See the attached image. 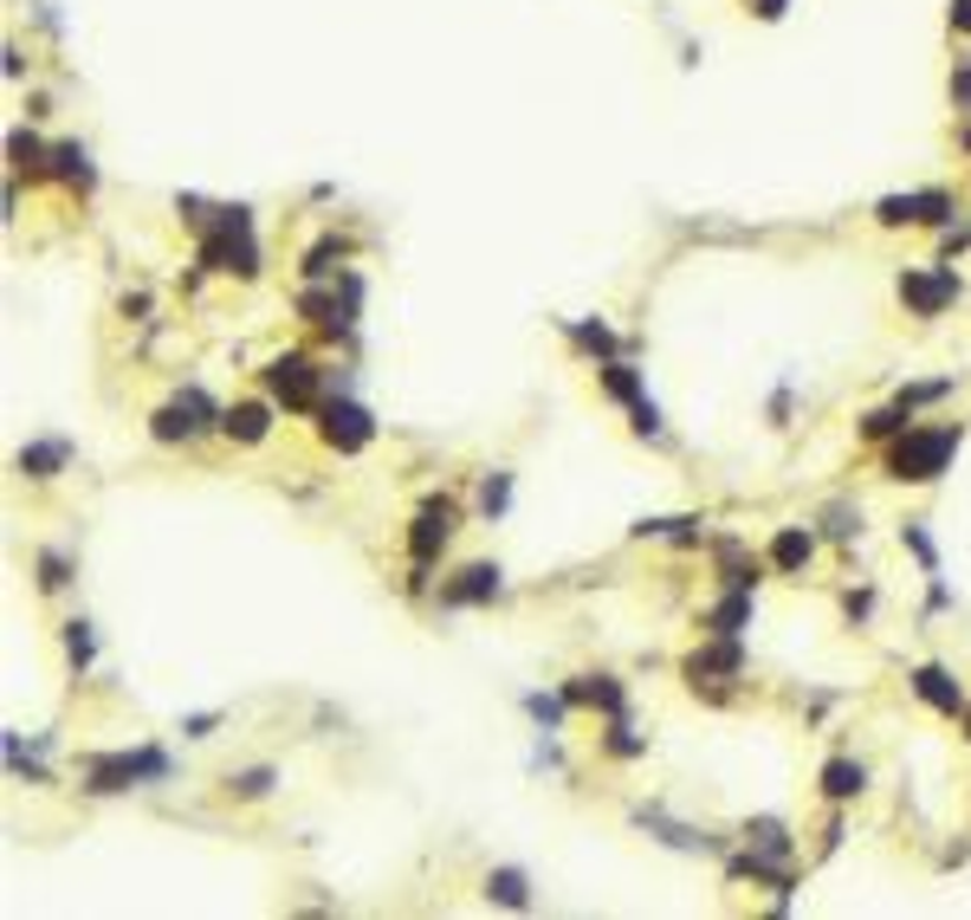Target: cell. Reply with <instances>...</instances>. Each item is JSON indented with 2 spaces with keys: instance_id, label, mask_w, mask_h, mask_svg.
<instances>
[{
  "instance_id": "cell-19",
  "label": "cell",
  "mask_w": 971,
  "mask_h": 920,
  "mask_svg": "<svg viewBox=\"0 0 971 920\" xmlns=\"http://www.w3.org/2000/svg\"><path fill=\"white\" fill-rule=\"evenodd\" d=\"M485 901H499V908H531V888H524L519 869H492V876H485Z\"/></svg>"
},
{
  "instance_id": "cell-32",
  "label": "cell",
  "mask_w": 971,
  "mask_h": 920,
  "mask_svg": "<svg viewBox=\"0 0 971 920\" xmlns=\"http://www.w3.org/2000/svg\"><path fill=\"white\" fill-rule=\"evenodd\" d=\"M784 7H790V0H751V13H758V20H784Z\"/></svg>"
},
{
  "instance_id": "cell-21",
  "label": "cell",
  "mask_w": 971,
  "mask_h": 920,
  "mask_svg": "<svg viewBox=\"0 0 971 920\" xmlns=\"http://www.w3.org/2000/svg\"><path fill=\"white\" fill-rule=\"evenodd\" d=\"M907 422H913V409H907V402H894V409H874V416L861 422V434H868V441H888V434H900Z\"/></svg>"
},
{
  "instance_id": "cell-5",
  "label": "cell",
  "mask_w": 971,
  "mask_h": 920,
  "mask_svg": "<svg viewBox=\"0 0 971 920\" xmlns=\"http://www.w3.org/2000/svg\"><path fill=\"white\" fill-rule=\"evenodd\" d=\"M208 428H221V409L208 402V389H182L176 402H162V409L150 416L156 441H194V434H208Z\"/></svg>"
},
{
  "instance_id": "cell-13",
  "label": "cell",
  "mask_w": 971,
  "mask_h": 920,
  "mask_svg": "<svg viewBox=\"0 0 971 920\" xmlns=\"http://www.w3.org/2000/svg\"><path fill=\"white\" fill-rule=\"evenodd\" d=\"M913 693H920L927 707H939V713H952V720L965 713V688H959L945 668H913Z\"/></svg>"
},
{
  "instance_id": "cell-3",
  "label": "cell",
  "mask_w": 971,
  "mask_h": 920,
  "mask_svg": "<svg viewBox=\"0 0 971 920\" xmlns=\"http://www.w3.org/2000/svg\"><path fill=\"white\" fill-rule=\"evenodd\" d=\"M266 396L279 402V409H318V389H324V370L304 357V350H286V357H272L266 363Z\"/></svg>"
},
{
  "instance_id": "cell-17",
  "label": "cell",
  "mask_w": 971,
  "mask_h": 920,
  "mask_svg": "<svg viewBox=\"0 0 971 920\" xmlns=\"http://www.w3.org/2000/svg\"><path fill=\"white\" fill-rule=\"evenodd\" d=\"M52 176H59V182H72V189H91V182H98L91 150H84V143H59V150H52Z\"/></svg>"
},
{
  "instance_id": "cell-30",
  "label": "cell",
  "mask_w": 971,
  "mask_h": 920,
  "mask_svg": "<svg viewBox=\"0 0 971 920\" xmlns=\"http://www.w3.org/2000/svg\"><path fill=\"white\" fill-rule=\"evenodd\" d=\"M39 583H46V590H59V583H66V558H59V551H46V558H39Z\"/></svg>"
},
{
  "instance_id": "cell-29",
  "label": "cell",
  "mask_w": 971,
  "mask_h": 920,
  "mask_svg": "<svg viewBox=\"0 0 971 920\" xmlns=\"http://www.w3.org/2000/svg\"><path fill=\"white\" fill-rule=\"evenodd\" d=\"M952 104L971 117V59H959V72H952Z\"/></svg>"
},
{
  "instance_id": "cell-6",
  "label": "cell",
  "mask_w": 971,
  "mask_h": 920,
  "mask_svg": "<svg viewBox=\"0 0 971 920\" xmlns=\"http://www.w3.org/2000/svg\"><path fill=\"white\" fill-rule=\"evenodd\" d=\"M137 778H169V752L162 746H137V752L91 759V791H130Z\"/></svg>"
},
{
  "instance_id": "cell-35",
  "label": "cell",
  "mask_w": 971,
  "mask_h": 920,
  "mask_svg": "<svg viewBox=\"0 0 971 920\" xmlns=\"http://www.w3.org/2000/svg\"><path fill=\"white\" fill-rule=\"evenodd\" d=\"M965 720H971V707H965Z\"/></svg>"
},
{
  "instance_id": "cell-11",
  "label": "cell",
  "mask_w": 971,
  "mask_h": 920,
  "mask_svg": "<svg viewBox=\"0 0 971 920\" xmlns=\"http://www.w3.org/2000/svg\"><path fill=\"white\" fill-rule=\"evenodd\" d=\"M563 693H570V707H597L602 720H622L629 713V693H622L615 674H577Z\"/></svg>"
},
{
  "instance_id": "cell-27",
  "label": "cell",
  "mask_w": 971,
  "mask_h": 920,
  "mask_svg": "<svg viewBox=\"0 0 971 920\" xmlns=\"http://www.w3.org/2000/svg\"><path fill=\"white\" fill-rule=\"evenodd\" d=\"M66 654L78 668H91V622H66Z\"/></svg>"
},
{
  "instance_id": "cell-8",
  "label": "cell",
  "mask_w": 971,
  "mask_h": 920,
  "mask_svg": "<svg viewBox=\"0 0 971 920\" xmlns=\"http://www.w3.org/2000/svg\"><path fill=\"white\" fill-rule=\"evenodd\" d=\"M965 286H959V272H945V267H933V272H900V299L920 311V318H939V311L952 306Z\"/></svg>"
},
{
  "instance_id": "cell-33",
  "label": "cell",
  "mask_w": 971,
  "mask_h": 920,
  "mask_svg": "<svg viewBox=\"0 0 971 920\" xmlns=\"http://www.w3.org/2000/svg\"><path fill=\"white\" fill-rule=\"evenodd\" d=\"M952 27H959V33H971V0H952Z\"/></svg>"
},
{
  "instance_id": "cell-10",
  "label": "cell",
  "mask_w": 971,
  "mask_h": 920,
  "mask_svg": "<svg viewBox=\"0 0 971 920\" xmlns=\"http://www.w3.org/2000/svg\"><path fill=\"white\" fill-rule=\"evenodd\" d=\"M272 409H279L272 396H266V402L260 396H253V402H233V409H221V434L240 441V448H260L266 434H272Z\"/></svg>"
},
{
  "instance_id": "cell-18",
  "label": "cell",
  "mask_w": 971,
  "mask_h": 920,
  "mask_svg": "<svg viewBox=\"0 0 971 920\" xmlns=\"http://www.w3.org/2000/svg\"><path fill=\"white\" fill-rule=\"evenodd\" d=\"M66 454H72L66 441H33V448H20V473H27V480H52V473L66 467Z\"/></svg>"
},
{
  "instance_id": "cell-31",
  "label": "cell",
  "mask_w": 971,
  "mask_h": 920,
  "mask_svg": "<svg viewBox=\"0 0 971 920\" xmlns=\"http://www.w3.org/2000/svg\"><path fill=\"white\" fill-rule=\"evenodd\" d=\"M829 532H835V538H855V532H861V512L835 506V512H829Z\"/></svg>"
},
{
  "instance_id": "cell-12",
  "label": "cell",
  "mask_w": 971,
  "mask_h": 920,
  "mask_svg": "<svg viewBox=\"0 0 971 920\" xmlns=\"http://www.w3.org/2000/svg\"><path fill=\"white\" fill-rule=\"evenodd\" d=\"M499 597V564H467V571L441 583V610H467V603H492Z\"/></svg>"
},
{
  "instance_id": "cell-23",
  "label": "cell",
  "mask_w": 971,
  "mask_h": 920,
  "mask_svg": "<svg viewBox=\"0 0 971 920\" xmlns=\"http://www.w3.org/2000/svg\"><path fill=\"white\" fill-rule=\"evenodd\" d=\"M272 778H279V771H272V766L233 771V778H227V791H233V798H266V791H272Z\"/></svg>"
},
{
  "instance_id": "cell-2",
  "label": "cell",
  "mask_w": 971,
  "mask_h": 920,
  "mask_svg": "<svg viewBox=\"0 0 971 920\" xmlns=\"http://www.w3.org/2000/svg\"><path fill=\"white\" fill-rule=\"evenodd\" d=\"M959 454V428L939 422V428H900L894 448H888V473L907 480V487H933L939 473H945V460Z\"/></svg>"
},
{
  "instance_id": "cell-4",
  "label": "cell",
  "mask_w": 971,
  "mask_h": 920,
  "mask_svg": "<svg viewBox=\"0 0 971 920\" xmlns=\"http://www.w3.org/2000/svg\"><path fill=\"white\" fill-rule=\"evenodd\" d=\"M318 422H324V441H331L337 454H363V448L376 441V416L357 402V396H343V389L318 402Z\"/></svg>"
},
{
  "instance_id": "cell-26",
  "label": "cell",
  "mask_w": 971,
  "mask_h": 920,
  "mask_svg": "<svg viewBox=\"0 0 971 920\" xmlns=\"http://www.w3.org/2000/svg\"><path fill=\"white\" fill-rule=\"evenodd\" d=\"M609 752H615V759H635V752H641V739H635V727H629V713H622V720H609Z\"/></svg>"
},
{
  "instance_id": "cell-7",
  "label": "cell",
  "mask_w": 971,
  "mask_h": 920,
  "mask_svg": "<svg viewBox=\"0 0 971 920\" xmlns=\"http://www.w3.org/2000/svg\"><path fill=\"white\" fill-rule=\"evenodd\" d=\"M874 221H881V228H907V221H913V228H945V221H952V194L945 189L888 194V201L874 208Z\"/></svg>"
},
{
  "instance_id": "cell-16",
  "label": "cell",
  "mask_w": 971,
  "mask_h": 920,
  "mask_svg": "<svg viewBox=\"0 0 971 920\" xmlns=\"http://www.w3.org/2000/svg\"><path fill=\"white\" fill-rule=\"evenodd\" d=\"M861 791H868V766L861 759H829L822 766V798L842 804V798H861Z\"/></svg>"
},
{
  "instance_id": "cell-28",
  "label": "cell",
  "mask_w": 971,
  "mask_h": 920,
  "mask_svg": "<svg viewBox=\"0 0 971 920\" xmlns=\"http://www.w3.org/2000/svg\"><path fill=\"white\" fill-rule=\"evenodd\" d=\"M570 338H577L583 350H602V357H615V338H609V324H577Z\"/></svg>"
},
{
  "instance_id": "cell-15",
  "label": "cell",
  "mask_w": 971,
  "mask_h": 920,
  "mask_svg": "<svg viewBox=\"0 0 971 920\" xmlns=\"http://www.w3.org/2000/svg\"><path fill=\"white\" fill-rule=\"evenodd\" d=\"M810 558H817V532L810 526H784V532L771 538V564L778 571H803Z\"/></svg>"
},
{
  "instance_id": "cell-14",
  "label": "cell",
  "mask_w": 971,
  "mask_h": 920,
  "mask_svg": "<svg viewBox=\"0 0 971 920\" xmlns=\"http://www.w3.org/2000/svg\"><path fill=\"white\" fill-rule=\"evenodd\" d=\"M745 622H751V590H732V583H725V597L707 610V629H712V636H732V642H739V636H745Z\"/></svg>"
},
{
  "instance_id": "cell-24",
  "label": "cell",
  "mask_w": 971,
  "mask_h": 920,
  "mask_svg": "<svg viewBox=\"0 0 971 920\" xmlns=\"http://www.w3.org/2000/svg\"><path fill=\"white\" fill-rule=\"evenodd\" d=\"M480 506H485V519H499V512L512 506V473H485V487H480Z\"/></svg>"
},
{
  "instance_id": "cell-1",
  "label": "cell",
  "mask_w": 971,
  "mask_h": 920,
  "mask_svg": "<svg viewBox=\"0 0 971 920\" xmlns=\"http://www.w3.org/2000/svg\"><path fill=\"white\" fill-rule=\"evenodd\" d=\"M201 228V267L260 279V240H253V214L247 208H214V214H188Z\"/></svg>"
},
{
  "instance_id": "cell-22",
  "label": "cell",
  "mask_w": 971,
  "mask_h": 920,
  "mask_svg": "<svg viewBox=\"0 0 971 920\" xmlns=\"http://www.w3.org/2000/svg\"><path fill=\"white\" fill-rule=\"evenodd\" d=\"M524 713H531L538 727H563V713H570V693H531V700H524Z\"/></svg>"
},
{
  "instance_id": "cell-25",
  "label": "cell",
  "mask_w": 971,
  "mask_h": 920,
  "mask_svg": "<svg viewBox=\"0 0 971 920\" xmlns=\"http://www.w3.org/2000/svg\"><path fill=\"white\" fill-rule=\"evenodd\" d=\"M900 538H907V551L920 558V571H927V577H939V551H933V538L920 532V519H913V526H907V532H900Z\"/></svg>"
},
{
  "instance_id": "cell-9",
  "label": "cell",
  "mask_w": 971,
  "mask_h": 920,
  "mask_svg": "<svg viewBox=\"0 0 971 920\" xmlns=\"http://www.w3.org/2000/svg\"><path fill=\"white\" fill-rule=\"evenodd\" d=\"M453 538V499H428L421 506V519H414V532H409V558L428 571L434 564V551Z\"/></svg>"
},
{
  "instance_id": "cell-20",
  "label": "cell",
  "mask_w": 971,
  "mask_h": 920,
  "mask_svg": "<svg viewBox=\"0 0 971 920\" xmlns=\"http://www.w3.org/2000/svg\"><path fill=\"white\" fill-rule=\"evenodd\" d=\"M602 389H609L615 402H629V409H635L641 396H648V389H641V377H635V370H629V363H615V357L602 363Z\"/></svg>"
},
{
  "instance_id": "cell-34",
  "label": "cell",
  "mask_w": 971,
  "mask_h": 920,
  "mask_svg": "<svg viewBox=\"0 0 971 920\" xmlns=\"http://www.w3.org/2000/svg\"><path fill=\"white\" fill-rule=\"evenodd\" d=\"M965 150H971V130H965Z\"/></svg>"
}]
</instances>
